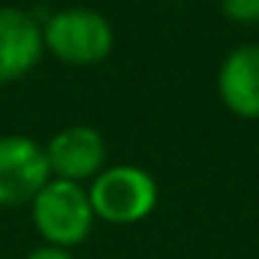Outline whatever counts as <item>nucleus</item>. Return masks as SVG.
<instances>
[{
  "label": "nucleus",
  "instance_id": "nucleus-7",
  "mask_svg": "<svg viewBox=\"0 0 259 259\" xmlns=\"http://www.w3.org/2000/svg\"><path fill=\"white\" fill-rule=\"evenodd\" d=\"M217 97L232 115L259 121V42H241L226 52L217 69Z\"/></svg>",
  "mask_w": 259,
  "mask_h": 259
},
{
  "label": "nucleus",
  "instance_id": "nucleus-4",
  "mask_svg": "<svg viewBox=\"0 0 259 259\" xmlns=\"http://www.w3.org/2000/svg\"><path fill=\"white\" fill-rule=\"evenodd\" d=\"M52 181L46 145L30 136H0V208L30 205L33 196Z\"/></svg>",
  "mask_w": 259,
  "mask_h": 259
},
{
  "label": "nucleus",
  "instance_id": "nucleus-9",
  "mask_svg": "<svg viewBox=\"0 0 259 259\" xmlns=\"http://www.w3.org/2000/svg\"><path fill=\"white\" fill-rule=\"evenodd\" d=\"M24 259H75V256H72L69 250H61V247H49V244H42V247H33Z\"/></svg>",
  "mask_w": 259,
  "mask_h": 259
},
{
  "label": "nucleus",
  "instance_id": "nucleus-8",
  "mask_svg": "<svg viewBox=\"0 0 259 259\" xmlns=\"http://www.w3.org/2000/svg\"><path fill=\"white\" fill-rule=\"evenodd\" d=\"M220 6L235 24H259V0H220Z\"/></svg>",
  "mask_w": 259,
  "mask_h": 259
},
{
  "label": "nucleus",
  "instance_id": "nucleus-5",
  "mask_svg": "<svg viewBox=\"0 0 259 259\" xmlns=\"http://www.w3.org/2000/svg\"><path fill=\"white\" fill-rule=\"evenodd\" d=\"M52 178L84 184L106 169V139L88 124H69L46 142Z\"/></svg>",
  "mask_w": 259,
  "mask_h": 259
},
{
  "label": "nucleus",
  "instance_id": "nucleus-2",
  "mask_svg": "<svg viewBox=\"0 0 259 259\" xmlns=\"http://www.w3.org/2000/svg\"><path fill=\"white\" fill-rule=\"evenodd\" d=\"M88 199H91L97 220L112 223V226H133L154 214L160 190L148 169L133 166V163H118V166L103 169L91 181Z\"/></svg>",
  "mask_w": 259,
  "mask_h": 259
},
{
  "label": "nucleus",
  "instance_id": "nucleus-6",
  "mask_svg": "<svg viewBox=\"0 0 259 259\" xmlns=\"http://www.w3.org/2000/svg\"><path fill=\"white\" fill-rule=\"evenodd\" d=\"M42 24L18 6H0V84L24 78L42 61Z\"/></svg>",
  "mask_w": 259,
  "mask_h": 259
},
{
  "label": "nucleus",
  "instance_id": "nucleus-3",
  "mask_svg": "<svg viewBox=\"0 0 259 259\" xmlns=\"http://www.w3.org/2000/svg\"><path fill=\"white\" fill-rule=\"evenodd\" d=\"M30 220L49 247L72 250L94 229V208L84 184L52 178L30 202Z\"/></svg>",
  "mask_w": 259,
  "mask_h": 259
},
{
  "label": "nucleus",
  "instance_id": "nucleus-1",
  "mask_svg": "<svg viewBox=\"0 0 259 259\" xmlns=\"http://www.w3.org/2000/svg\"><path fill=\"white\" fill-rule=\"evenodd\" d=\"M42 42L46 52H52L61 64L94 66L112 55L115 30L103 12L88 6H66L46 18Z\"/></svg>",
  "mask_w": 259,
  "mask_h": 259
}]
</instances>
